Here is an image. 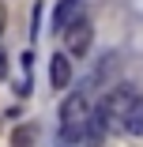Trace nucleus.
Wrapping results in <instances>:
<instances>
[{
  "mask_svg": "<svg viewBox=\"0 0 143 147\" xmlns=\"http://www.w3.org/2000/svg\"><path fill=\"white\" fill-rule=\"evenodd\" d=\"M136 91L128 83H121V87H113V91H105L102 94V102L94 106V113H98V121L105 125V132H117V128H124V121H128V113H132V106H136Z\"/></svg>",
  "mask_w": 143,
  "mask_h": 147,
  "instance_id": "1",
  "label": "nucleus"
},
{
  "mask_svg": "<svg viewBox=\"0 0 143 147\" xmlns=\"http://www.w3.org/2000/svg\"><path fill=\"white\" fill-rule=\"evenodd\" d=\"M8 76V57H4V49H0V79Z\"/></svg>",
  "mask_w": 143,
  "mask_h": 147,
  "instance_id": "9",
  "label": "nucleus"
},
{
  "mask_svg": "<svg viewBox=\"0 0 143 147\" xmlns=\"http://www.w3.org/2000/svg\"><path fill=\"white\" fill-rule=\"evenodd\" d=\"M91 117H94V109H91V102H87V91H72V94L64 98V106H60V140H64V143L83 140Z\"/></svg>",
  "mask_w": 143,
  "mask_h": 147,
  "instance_id": "2",
  "label": "nucleus"
},
{
  "mask_svg": "<svg viewBox=\"0 0 143 147\" xmlns=\"http://www.w3.org/2000/svg\"><path fill=\"white\" fill-rule=\"evenodd\" d=\"M49 83H53V91H64V87L72 83V61L64 53H56L49 61Z\"/></svg>",
  "mask_w": 143,
  "mask_h": 147,
  "instance_id": "5",
  "label": "nucleus"
},
{
  "mask_svg": "<svg viewBox=\"0 0 143 147\" xmlns=\"http://www.w3.org/2000/svg\"><path fill=\"white\" fill-rule=\"evenodd\" d=\"M11 147H30V128H15V136H11Z\"/></svg>",
  "mask_w": 143,
  "mask_h": 147,
  "instance_id": "7",
  "label": "nucleus"
},
{
  "mask_svg": "<svg viewBox=\"0 0 143 147\" xmlns=\"http://www.w3.org/2000/svg\"><path fill=\"white\" fill-rule=\"evenodd\" d=\"M124 128H128L132 136H143V98H136V106H132V113H128Z\"/></svg>",
  "mask_w": 143,
  "mask_h": 147,
  "instance_id": "6",
  "label": "nucleus"
},
{
  "mask_svg": "<svg viewBox=\"0 0 143 147\" xmlns=\"http://www.w3.org/2000/svg\"><path fill=\"white\" fill-rule=\"evenodd\" d=\"M15 91H19V94H30V76L19 79V83H15Z\"/></svg>",
  "mask_w": 143,
  "mask_h": 147,
  "instance_id": "8",
  "label": "nucleus"
},
{
  "mask_svg": "<svg viewBox=\"0 0 143 147\" xmlns=\"http://www.w3.org/2000/svg\"><path fill=\"white\" fill-rule=\"evenodd\" d=\"M83 19V0H60V4L53 8V30H68V26H75Z\"/></svg>",
  "mask_w": 143,
  "mask_h": 147,
  "instance_id": "4",
  "label": "nucleus"
},
{
  "mask_svg": "<svg viewBox=\"0 0 143 147\" xmlns=\"http://www.w3.org/2000/svg\"><path fill=\"white\" fill-rule=\"evenodd\" d=\"M91 42H94V26H91L87 19H79L75 26H68V30H64V45H68V57H87Z\"/></svg>",
  "mask_w": 143,
  "mask_h": 147,
  "instance_id": "3",
  "label": "nucleus"
}]
</instances>
